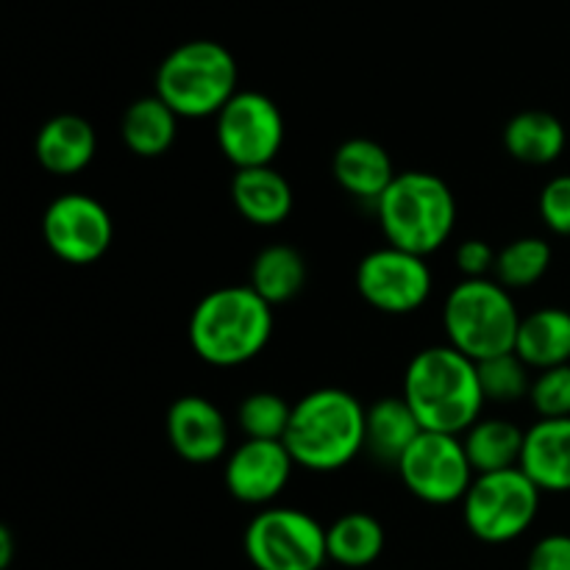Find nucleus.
Listing matches in <instances>:
<instances>
[{
	"label": "nucleus",
	"instance_id": "nucleus-20",
	"mask_svg": "<svg viewBox=\"0 0 570 570\" xmlns=\"http://www.w3.org/2000/svg\"><path fill=\"white\" fill-rule=\"evenodd\" d=\"M515 354L534 371L570 365V312L543 306L521 321Z\"/></svg>",
	"mask_w": 570,
	"mask_h": 570
},
{
	"label": "nucleus",
	"instance_id": "nucleus-28",
	"mask_svg": "<svg viewBox=\"0 0 570 570\" xmlns=\"http://www.w3.org/2000/svg\"><path fill=\"white\" fill-rule=\"evenodd\" d=\"M293 406L278 393H250L239 404L237 421L248 440H282L289 429Z\"/></svg>",
	"mask_w": 570,
	"mask_h": 570
},
{
	"label": "nucleus",
	"instance_id": "nucleus-19",
	"mask_svg": "<svg viewBox=\"0 0 570 570\" xmlns=\"http://www.w3.org/2000/svg\"><path fill=\"white\" fill-rule=\"evenodd\" d=\"M423 434L421 421L406 404L404 395H390V399L376 401L367 406L365 415V451L387 465L399 468L401 456L410 451Z\"/></svg>",
	"mask_w": 570,
	"mask_h": 570
},
{
	"label": "nucleus",
	"instance_id": "nucleus-14",
	"mask_svg": "<svg viewBox=\"0 0 570 570\" xmlns=\"http://www.w3.org/2000/svg\"><path fill=\"white\" fill-rule=\"evenodd\" d=\"M167 443L181 460L206 465L226 454L228 423L204 395H181L167 410Z\"/></svg>",
	"mask_w": 570,
	"mask_h": 570
},
{
	"label": "nucleus",
	"instance_id": "nucleus-21",
	"mask_svg": "<svg viewBox=\"0 0 570 570\" xmlns=\"http://www.w3.org/2000/svg\"><path fill=\"white\" fill-rule=\"evenodd\" d=\"M568 142L566 126L557 115L543 109L518 111L504 128V148L523 165H551L562 156Z\"/></svg>",
	"mask_w": 570,
	"mask_h": 570
},
{
	"label": "nucleus",
	"instance_id": "nucleus-9",
	"mask_svg": "<svg viewBox=\"0 0 570 570\" xmlns=\"http://www.w3.org/2000/svg\"><path fill=\"white\" fill-rule=\"evenodd\" d=\"M217 145L237 170L273 165L284 145L282 109L265 92H237L217 115Z\"/></svg>",
	"mask_w": 570,
	"mask_h": 570
},
{
	"label": "nucleus",
	"instance_id": "nucleus-29",
	"mask_svg": "<svg viewBox=\"0 0 570 570\" xmlns=\"http://www.w3.org/2000/svg\"><path fill=\"white\" fill-rule=\"evenodd\" d=\"M529 401L543 421L570 417V365L540 371L532 382Z\"/></svg>",
	"mask_w": 570,
	"mask_h": 570
},
{
	"label": "nucleus",
	"instance_id": "nucleus-18",
	"mask_svg": "<svg viewBox=\"0 0 570 570\" xmlns=\"http://www.w3.org/2000/svg\"><path fill=\"white\" fill-rule=\"evenodd\" d=\"M232 200L245 220L262 228L282 226L295 206L293 187L273 165L237 170L232 181Z\"/></svg>",
	"mask_w": 570,
	"mask_h": 570
},
{
	"label": "nucleus",
	"instance_id": "nucleus-2",
	"mask_svg": "<svg viewBox=\"0 0 570 570\" xmlns=\"http://www.w3.org/2000/svg\"><path fill=\"white\" fill-rule=\"evenodd\" d=\"M365 415L367 410L348 390H312L293 404L284 445L304 471H340L365 451Z\"/></svg>",
	"mask_w": 570,
	"mask_h": 570
},
{
	"label": "nucleus",
	"instance_id": "nucleus-6",
	"mask_svg": "<svg viewBox=\"0 0 570 570\" xmlns=\"http://www.w3.org/2000/svg\"><path fill=\"white\" fill-rule=\"evenodd\" d=\"M521 321L512 293L493 278H462L445 298L449 345L476 365L515 351Z\"/></svg>",
	"mask_w": 570,
	"mask_h": 570
},
{
	"label": "nucleus",
	"instance_id": "nucleus-22",
	"mask_svg": "<svg viewBox=\"0 0 570 570\" xmlns=\"http://www.w3.org/2000/svg\"><path fill=\"white\" fill-rule=\"evenodd\" d=\"M178 120L181 117L159 95L139 98L122 115V142H126V148L131 154L142 156V159H156V156L167 154L173 148V142H176Z\"/></svg>",
	"mask_w": 570,
	"mask_h": 570
},
{
	"label": "nucleus",
	"instance_id": "nucleus-30",
	"mask_svg": "<svg viewBox=\"0 0 570 570\" xmlns=\"http://www.w3.org/2000/svg\"><path fill=\"white\" fill-rule=\"evenodd\" d=\"M540 217L560 237H570V176H557L540 193Z\"/></svg>",
	"mask_w": 570,
	"mask_h": 570
},
{
	"label": "nucleus",
	"instance_id": "nucleus-8",
	"mask_svg": "<svg viewBox=\"0 0 570 570\" xmlns=\"http://www.w3.org/2000/svg\"><path fill=\"white\" fill-rule=\"evenodd\" d=\"M243 546L256 570H321L328 560L326 529L293 507H267L250 518Z\"/></svg>",
	"mask_w": 570,
	"mask_h": 570
},
{
	"label": "nucleus",
	"instance_id": "nucleus-16",
	"mask_svg": "<svg viewBox=\"0 0 570 570\" xmlns=\"http://www.w3.org/2000/svg\"><path fill=\"white\" fill-rule=\"evenodd\" d=\"M98 150L92 122L81 115H56L39 128L33 156L53 176H76L87 170Z\"/></svg>",
	"mask_w": 570,
	"mask_h": 570
},
{
	"label": "nucleus",
	"instance_id": "nucleus-4",
	"mask_svg": "<svg viewBox=\"0 0 570 570\" xmlns=\"http://www.w3.org/2000/svg\"><path fill=\"white\" fill-rule=\"evenodd\" d=\"M376 212L387 243L423 259L449 243L456 226L454 193L443 178L423 170L399 173Z\"/></svg>",
	"mask_w": 570,
	"mask_h": 570
},
{
	"label": "nucleus",
	"instance_id": "nucleus-1",
	"mask_svg": "<svg viewBox=\"0 0 570 570\" xmlns=\"http://www.w3.org/2000/svg\"><path fill=\"white\" fill-rule=\"evenodd\" d=\"M404 399L423 432L462 438L482 417L484 393L479 365L451 345L417 351L406 365Z\"/></svg>",
	"mask_w": 570,
	"mask_h": 570
},
{
	"label": "nucleus",
	"instance_id": "nucleus-26",
	"mask_svg": "<svg viewBox=\"0 0 570 570\" xmlns=\"http://www.w3.org/2000/svg\"><path fill=\"white\" fill-rule=\"evenodd\" d=\"M551 245L540 237H521L512 239L510 245L499 250L495 259V282L501 287L512 289H527L538 284L540 278L549 273L551 267Z\"/></svg>",
	"mask_w": 570,
	"mask_h": 570
},
{
	"label": "nucleus",
	"instance_id": "nucleus-23",
	"mask_svg": "<svg viewBox=\"0 0 570 570\" xmlns=\"http://www.w3.org/2000/svg\"><path fill=\"white\" fill-rule=\"evenodd\" d=\"M523 440L527 432L521 426L501 417H479L465 434L468 460H471L473 473H495V471H510V468H521L523 454Z\"/></svg>",
	"mask_w": 570,
	"mask_h": 570
},
{
	"label": "nucleus",
	"instance_id": "nucleus-3",
	"mask_svg": "<svg viewBox=\"0 0 570 570\" xmlns=\"http://www.w3.org/2000/svg\"><path fill=\"white\" fill-rule=\"evenodd\" d=\"M273 337V306L254 287H220L198 301L189 317V345L212 367L256 360Z\"/></svg>",
	"mask_w": 570,
	"mask_h": 570
},
{
	"label": "nucleus",
	"instance_id": "nucleus-13",
	"mask_svg": "<svg viewBox=\"0 0 570 570\" xmlns=\"http://www.w3.org/2000/svg\"><path fill=\"white\" fill-rule=\"evenodd\" d=\"M293 468L295 462L282 440H245L228 454L223 479L237 501L265 507L284 493Z\"/></svg>",
	"mask_w": 570,
	"mask_h": 570
},
{
	"label": "nucleus",
	"instance_id": "nucleus-24",
	"mask_svg": "<svg viewBox=\"0 0 570 570\" xmlns=\"http://www.w3.org/2000/svg\"><path fill=\"white\" fill-rule=\"evenodd\" d=\"M328 560L343 568H367L382 557L384 527L367 512H348L326 529Z\"/></svg>",
	"mask_w": 570,
	"mask_h": 570
},
{
	"label": "nucleus",
	"instance_id": "nucleus-25",
	"mask_svg": "<svg viewBox=\"0 0 570 570\" xmlns=\"http://www.w3.org/2000/svg\"><path fill=\"white\" fill-rule=\"evenodd\" d=\"M306 262L289 245H267L250 267V287L271 306L287 304L304 289Z\"/></svg>",
	"mask_w": 570,
	"mask_h": 570
},
{
	"label": "nucleus",
	"instance_id": "nucleus-27",
	"mask_svg": "<svg viewBox=\"0 0 570 570\" xmlns=\"http://www.w3.org/2000/svg\"><path fill=\"white\" fill-rule=\"evenodd\" d=\"M479 382H482L484 401L515 404V401L529 399L534 379H529L527 362H523L515 351H510V354L479 362Z\"/></svg>",
	"mask_w": 570,
	"mask_h": 570
},
{
	"label": "nucleus",
	"instance_id": "nucleus-5",
	"mask_svg": "<svg viewBox=\"0 0 570 570\" xmlns=\"http://www.w3.org/2000/svg\"><path fill=\"white\" fill-rule=\"evenodd\" d=\"M232 50L212 39H193L165 56L156 70V95L184 120L217 117L239 92Z\"/></svg>",
	"mask_w": 570,
	"mask_h": 570
},
{
	"label": "nucleus",
	"instance_id": "nucleus-33",
	"mask_svg": "<svg viewBox=\"0 0 570 570\" xmlns=\"http://www.w3.org/2000/svg\"><path fill=\"white\" fill-rule=\"evenodd\" d=\"M11 551H14V543H11V532L3 527V529H0V570H9Z\"/></svg>",
	"mask_w": 570,
	"mask_h": 570
},
{
	"label": "nucleus",
	"instance_id": "nucleus-11",
	"mask_svg": "<svg viewBox=\"0 0 570 570\" xmlns=\"http://www.w3.org/2000/svg\"><path fill=\"white\" fill-rule=\"evenodd\" d=\"M42 234L53 256L67 265H92L104 259L115 239V220L98 198L65 193L42 215Z\"/></svg>",
	"mask_w": 570,
	"mask_h": 570
},
{
	"label": "nucleus",
	"instance_id": "nucleus-32",
	"mask_svg": "<svg viewBox=\"0 0 570 570\" xmlns=\"http://www.w3.org/2000/svg\"><path fill=\"white\" fill-rule=\"evenodd\" d=\"M495 259L499 254L484 239H465L456 248V267L465 278H488L495 273Z\"/></svg>",
	"mask_w": 570,
	"mask_h": 570
},
{
	"label": "nucleus",
	"instance_id": "nucleus-12",
	"mask_svg": "<svg viewBox=\"0 0 570 570\" xmlns=\"http://www.w3.org/2000/svg\"><path fill=\"white\" fill-rule=\"evenodd\" d=\"M356 289L384 315H410L432 295V271L423 256L384 245L356 265Z\"/></svg>",
	"mask_w": 570,
	"mask_h": 570
},
{
	"label": "nucleus",
	"instance_id": "nucleus-10",
	"mask_svg": "<svg viewBox=\"0 0 570 570\" xmlns=\"http://www.w3.org/2000/svg\"><path fill=\"white\" fill-rule=\"evenodd\" d=\"M401 482L426 504H456L471 490V460L462 438L443 432H423L399 462Z\"/></svg>",
	"mask_w": 570,
	"mask_h": 570
},
{
	"label": "nucleus",
	"instance_id": "nucleus-31",
	"mask_svg": "<svg viewBox=\"0 0 570 570\" xmlns=\"http://www.w3.org/2000/svg\"><path fill=\"white\" fill-rule=\"evenodd\" d=\"M527 570H570V534H549L529 551Z\"/></svg>",
	"mask_w": 570,
	"mask_h": 570
},
{
	"label": "nucleus",
	"instance_id": "nucleus-17",
	"mask_svg": "<svg viewBox=\"0 0 570 570\" xmlns=\"http://www.w3.org/2000/svg\"><path fill=\"white\" fill-rule=\"evenodd\" d=\"M332 173L334 181H337L345 193L362 200H373V204H379V198L387 193L390 184L399 176L387 150L365 137L345 139V142L334 150Z\"/></svg>",
	"mask_w": 570,
	"mask_h": 570
},
{
	"label": "nucleus",
	"instance_id": "nucleus-7",
	"mask_svg": "<svg viewBox=\"0 0 570 570\" xmlns=\"http://www.w3.org/2000/svg\"><path fill=\"white\" fill-rule=\"evenodd\" d=\"M540 488L521 471L479 473L462 499L468 532L490 546L512 543L529 532L540 512Z\"/></svg>",
	"mask_w": 570,
	"mask_h": 570
},
{
	"label": "nucleus",
	"instance_id": "nucleus-15",
	"mask_svg": "<svg viewBox=\"0 0 570 570\" xmlns=\"http://www.w3.org/2000/svg\"><path fill=\"white\" fill-rule=\"evenodd\" d=\"M521 471L540 488V493H570V417H540L527 429Z\"/></svg>",
	"mask_w": 570,
	"mask_h": 570
}]
</instances>
